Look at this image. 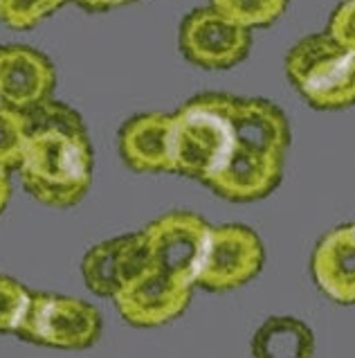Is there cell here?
I'll list each match as a JSON object with an SVG mask.
<instances>
[{"label":"cell","mask_w":355,"mask_h":358,"mask_svg":"<svg viewBox=\"0 0 355 358\" xmlns=\"http://www.w3.org/2000/svg\"><path fill=\"white\" fill-rule=\"evenodd\" d=\"M18 173L29 196L43 206H77L93 182V147L86 127L29 129Z\"/></svg>","instance_id":"obj_1"},{"label":"cell","mask_w":355,"mask_h":358,"mask_svg":"<svg viewBox=\"0 0 355 358\" xmlns=\"http://www.w3.org/2000/svg\"><path fill=\"white\" fill-rule=\"evenodd\" d=\"M232 101L225 93H205L171 113V165L174 173L207 182L234 147Z\"/></svg>","instance_id":"obj_2"},{"label":"cell","mask_w":355,"mask_h":358,"mask_svg":"<svg viewBox=\"0 0 355 358\" xmlns=\"http://www.w3.org/2000/svg\"><path fill=\"white\" fill-rule=\"evenodd\" d=\"M286 73L310 106L338 110L355 104V55L328 34H310L286 57Z\"/></svg>","instance_id":"obj_3"},{"label":"cell","mask_w":355,"mask_h":358,"mask_svg":"<svg viewBox=\"0 0 355 358\" xmlns=\"http://www.w3.org/2000/svg\"><path fill=\"white\" fill-rule=\"evenodd\" d=\"M16 334L23 341L54 350H86L101 334V315L93 304L68 295L32 293Z\"/></svg>","instance_id":"obj_4"},{"label":"cell","mask_w":355,"mask_h":358,"mask_svg":"<svg viewBox=\"0 0 355 358\" xmlns=\"http://www.w3.org/2000/svg\"><path fill=\"white\" fill-rule=\"evenodd\" d=\"M209 223L194 212L162 214L144 228L151 248V268L194 289L209 237Z\"/></svg>","instance_id":"obj_5"},{"label":"cell","mask_w":355,"mask_h":358,"mask_svg":"<svg viewBox=\"0 0 355 358\" xmlns=\"http://www.w3.org/2000/svg\"><path fill=\"white\" fill-rule=\"evenodd\" d=\"M259 234L239 223L211 226L196 284L211 293L234 291L255 280L263 266Z\"/></svg>","instance_id":"obj_6"},{"label":"cell","mask_w":355,"mask_h":358,"mask_svg":"<svg viewBox=\"0 0 355 358\" xmlns=\"http://www.w3.org/2000/svg\"><path fill=\"white\" fill-rule=\"evenodd\" d=\"M178 43L191 64L205 70H225L248 57L250 29L232 23L214 7L194 9L180 25Z\"/></svg>","instance_id":"obj_7"},{"label":"cell","mask_w":355,"mask_h":358,"mask_svg":"<svg viewBox=\"0 0 355 358\" xmlns=\"http://www.w3.org/2000/svg\"><path fill=\"white\" fill-rule=\"evenodd\" d=\"M151 266V248L146 232L106 239L93 245L81 262V275L90 291L101 298H117L135 284Z\"/></svg>","instance_id":"obj_8"},{"label":"cell","mask_w":355,"mask_h":358,"mask_svg":"<svg viewBox=\"0 0 355 358\" xmlns=\"http://www.w3.org/2000/svg\"><path fill=\"white\" fill-rule=\"evenodd\" d=\"M54 66L43 52L27 45H0V104L20 113L52 97Z\"/></svg>","instance_id":"obj_9"},{"label":"cell","mask_w":355,"mask_h":358,"mask_svg":"<svg viewBox=\"0 0 355 358\" xmlns=\"http://www.w3.org/2000/svg\"><path fill=\"white\" fill-rule=\"evenodd\" d=\"M281 173L283 158L234 142L225 165L205 185L225 201L250 203L266 199L270 192H275L281 182Z\"/></svg>","instance_id":"obj_10"},{"label":"cell","mask_w":355,"mask_h":358,"mask_svg":"<svg viewBox=\"0 0 355 358\" xmlns=\"http://www.w3.org/2000/svg\"><path fill=\"white\" fill-rule=\"evenodd\" d=\"M191 289L174 282L156 268H146L142 278L115 298L119 315L133 327H162L189 306Z\"/></svg>","instance_id":"obj_11"},{"label":"cell","mask_w":355,"mask_h":358,"mask_svg":"<svg viewBox=\"0 0 355 358\" xmlns=\"http://www.w3.org/2000/svg\"><path fill=\"white\" fill-rule=\"evenodd\" d=\"M312 278L340 304H355V223L328 230L312 250Z\"/></svg>","instance_id":"obj_12"},{"label":"cell","mask_w":355,"mask_h":358,"mask_svg":"<svg viewBox=\"0 0 355 358\" xmlns=\"http://www.w3.org/2000/svg\"><path fill=\"white\" fill-rule=\"evenodd\" d=\"M119 153L128 169L139 173L174 171L171 165V115L142 113L119 131Z\"/></svg>","instance_id":"obj_13"},{"label":"cell","mask_w":355,"mask_h":358,"mask_svg":"<svg viewBox=\"0 0 355 358\" xmlns=\"http://www.w3.org/2000/svg\"><path fill=\"white\" fill-rule=\"evenodd\" d=\"M252 354L255 358H312L315 336L306 322L275 315L257 329L252 338Z\"/></svg>","instance_id":"obj_14"},{"label":"cell","mask_w":355,"mask_h":358,"mask_svg":"<svg viewBox=\"0 0 355 358\" xmlns=\"http://www.w3.org/2000/svg\"><path fill=\"white\" fill-rule=\"evenodd\" d=\"M218 14L246 29L266 27L286 12L288 0H211Z\"/></svg>","instance_id":"obj_15"},{"label":"cell","mask_w":355,"mask_h":358,"mask_svg":"<svg viewBox=\"0 0 355 358\" xmlns=\"http://www.w3.org/2000/svg\"><path fill=\"white\" fill-rule=\"evenodd\" d=\"M27 120L16 108L0 104V169H18L27 145Z\"/></svg>","instance_id":"obj_16"},{"label":"cell","mask_w":355,"mask_h":358,"mask_svg":"<svg viewBox=\"0 0 355 358\" xmlns=\"http://www.w3.org/2000/svg\"><path fill=\"white\" fill-rule=\"evenodd\" d=\"M68 0H0V20L12 29H29Z\"/></svg>","instance_id":"obj_17"},{"label":"cell","mask_w":355,"mask_h":358,"mask_svg":"<svg viewBox=\"0 0 355 358\" xmlns=\"http://www.w3.org/2000/svg\"><path fill=\"white\" fill-rule=\"evenodd\" d=\"M29 293L23 284L0 275V334H16L29 304Z\"/></svg>","instance_id":"obj_18"},{"label":"cell","mask_w":355,"mask_h":358,"mask_svg":"<svg viewBox=\"0 0 355 358\" xmlns=\"http://www.w3.org/2000/svg\"><path fill=\"white\" fill-rule=\"evenodd\" d=\"M326 34L344 50L355 55V0H344L333 12Z\"/></svg>","instance_id":"obj_19"},{"label":"cell","mask_w":355,"mask_h":358,"mask_svg":"<svg viewBox=\"0 0 355 358\" xmlns=\"http://www.w3.org/2000/svg\"><path fill=\"white\" fill-rule=\"evenodd\" d=\"M79 7L88 9V12H106L110 7L124 5V3H133V0H75Z\"/></svg>","instance_id":"obj_20"},{"label":"cell","mask_w":355,"mask_h":358,"mask_svg":"<svg viewBox=\"0 0 355 358\" xmlns=\"http://www.w3.org/2000/svg\"><path fill=\"white\" fill-rule=\"evenodd\" d=\"M9 196H12V185H9V173L0 169V214L7 208Z\"/></svg>","instance_id":"obj_21"}]
</instances>
